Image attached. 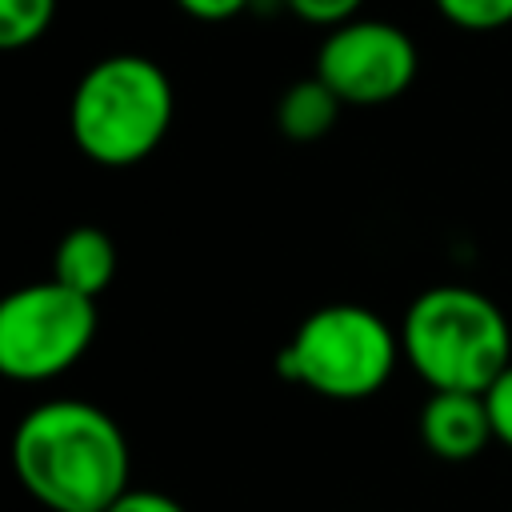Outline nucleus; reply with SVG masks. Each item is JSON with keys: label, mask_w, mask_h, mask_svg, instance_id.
<instances>
[{"label": "nucleus", "mask_w": 512, "mask_h": 512, "mask_svg": "<svg viewBox=\"0 0 512 512\" xmlns=\"http://www.w3.org/2000/svg\"><path fill=\"white\" fill-rule=\"evenodd\" d=\"M116 276V244L96 224L68 228L52 248V280L96 300Z\"/></svg>", "instance_id": "6e6552de"}, {"label": "nucleus", "mask_w": 512, "mask_h": 512, "mask_svg": "<svg viewBox=\"0 0 512 512\" xmlns=\"http://www.w3.org/2000/svg\"><path fill=\"white\" fill-rule=\"evenodd\" d=\"M400 352L432 392L484 396L512 364V328L496 300L464 284L420 292L400 320Z\"/></svg>", "instance_id": "f03ea898"}, {"label": "nucleus", "mask_w": 512, "mask_h": 512, "mask_svg": "<svg viewBox=\"0 0 512 512\" xmlns=\"http://www.w3.org/2000/svg\"><path fill=\"white\" fill-rule=\"evenodd\" d=\"M420 440L432 456L460 464L484 452L492 436L488 404L476 392H432L420 408Z\"/></svg>", "instance_id": "0eeeda50"}, {"label": "nucleus", "mask_w": 512, "mask_h": 512, "mask_svg": "<svg viewBox=\"0 0 512 512\" xmlns=\"http://www.w3.org/2000/svg\"><path fill=\"white\" fill-rule=\"evenodd\" d=\"M252 0H176V8L192 20H204V24H220V20H232L248 8Z\"/></svg>", "instance_id": "2eb2a0df"}, {"label": "nucleus", "mask_w": 512, "mask_h": 512, "mask_svg": "<svg viewBox=\"0 0 512 512\" xmlns=\"http://www.w3.org/2000/svg\"><path fill=\"white\" fill-rule=\"evenodd\" d=\"M292 8V16H300L304 24H316V28H340L348 20L360 16L364 0H284Z\"/></svg>", "instance_id": "f8f14e48"}, {"label": "nucleus", "mask_w": 512, "mask_h": 512, "mask_svg": "<svg viewBox=\"0 0 512 512\" xmlns=\"http://www.w3.org/2000/svg\"><path fill=\"white\" fill-rule=\"evenodd\" d=\"M128 440L88 400H48L12 432V468L48 512H108L128 484Z\"/></svg>", "instance_id": "f257e3e1"}, {"label": "nucleus", "mask_w": 512, "mask_h": 512, "mask_svg": "<svg viewBox=\"0 0 512 512\" xmlns=\"http://www.w3.org/2000/svg\"><path fill=\"white\" fill-rule=\"evenodd\" d=\"M400 332L364 304H324L300 320L276 372L324 400H364L380 392L400 360Z\"/></svg>", "instance_id": "20e7f679"}, {"label": "nucleus", "mask_w": 512, "mask_h": 512, "mask_svg": "<svg viewBox=\"0 0 512 512\" xmlns=\"http://www.w3.org/2000/svg\"><path fill=\"white\" fill-rule=\"evenodd\" d=\"M96 300L48 280L24 284L0 300V376L44 384L64 376L96 340Z\"/></svg>", "instance_id": "39448f33"}, {"label": "nucleus", "mask_w": 512, "mask_h": 512, "mask_svg": "<svg viewBox=\"0 0 512 512\" xmlns=\"http://www.w3.org/2000/svg\"><path fill=\"white\" fill-rule=\"evenodd\" d=\"M420 56L404 28L388 20H348L332 28L316 52V76L356 108L388 104L416 80Z\"/></svg>", "instance_id": "423d86ee"}, {"label": "nucleus", "mask_w": 512, "mask_h": 512, "mask_svg": "<svg viewBox=\"0 0 512 512\" xmlns=\"http://www.w3.org/2000/svg\"><path fill=\"white\" fill-rule=\"evenodd\" d=\"M56 16V0H0V48L20 52L36 44Z\"/></svg>", "instance_id": "9d476101"}, {"label": "nucleus", "mask_w": 512, "mask_h": 512, "mask_svg": "<svg viewBox=\"0 0 512 512\" xmlns=\"http://www.w3.org/2000/svg\"><path fill=\"white\" fill-rule=\"evenodd\" d=\"M172 112L176 96L168 72L148 56L116 52L80 76L68 128L88 160L104 168H128L164 144Z\"/></svg>", "instance_id": "7ed1b4c3"}, {"label": "nucleus", "mask_w": 512, "mask_h": 512, "mask_svg": "<svg viewBox=\"0 0 512 512\" xmlns=\"http://www.w3.org/2000/svg\"><path fill=\"white\" fill-rule=\"evenodd\" d=\"M108 512H188L180 500H172L168 492L156 488H128Z\"/></svg>", "instance_id": "4468645a"}, {"label": "nucleus", "mask_w": 512, "mask_h": 512, "mask_svg": "<svg viewBox=\"0 0 512 512\" xmlns=\"http://www.w3.org/2000/svg\"><path fill=\"white\" fill-rule=\"evenodd\" d=\"M340 108L344 100L312 72L308 80H296L292 88H284V96L276 100V128L296 144H312L336 128Z\"/></svg>", "instance_id": "1a4fd4ad"}, {"label": "nucleus", "mask_w": 512, "mask_h": 512, "mask_svg": "<svg viewBox=\"0 0 512 512\" xmlns=\"http://www.w3.org/2000/svg\"><path fill=\"white\" fill-rule=\"evenodd\" d=\"M436 12L464 32H496L512 24V0H432Z\"/></svg>", "instance_id": "9b49d317"}, {"label": "nucleus", "mask_w": 512, "mask_h": 512, "mask_svg": "<svg viewBox=\"0 0 512 512\" xmlns=\"http://www.w3.org/2000/svg\"><path fill=\"white\" fill-rule=\"evenodd\" d=\"M484 404H488V420H492V436L496 444L512 448V364L500 372V380L484 392Z\"/></svg>", "instance_id": "ddd939ff"}]
</instances>
